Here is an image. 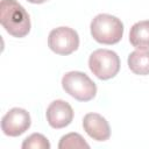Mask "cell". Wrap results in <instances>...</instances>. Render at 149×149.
Listing matches in <instances>:
<instances>
[{"label":"cell","instance_id":"1","mask_svg":"<svg viewBox=\"0 0 149 149\" xmlns=\"http://www.w3.org/2000/svg\"><path fill=\"white\" fill-rule=\"evenodd\" d=\"M0 22L5 30L17 38L30 31V19L27 10L16 0H1Z\"/></svg>","mask_w":149,"mask_h":149},{"label":"cell","instance_id":"2","mask_svg":"<svg viewBox=\"0 0 149 149\" xmlns=\"http://www.w3.org/2000/svg\"><path fill=\"white\" fill-rule=\"evenodd\" d=\"M91 35L101 44H115L123 35V23L111 14H99L91 22Z\"/></svg>","mask_w":149,"mask_h":149},{"label":"cell","instance_id":"3","mask_svg":"<svg viewBox=\"0 0 149 149\" xmlns=\"http://www.w3.org/2000/svg\"><path fill=\"white\" fill-rule=\"evenodd\" d=\"M63 90L78 101H90L97 94V85L80 71H70L62 78Z\"/></svg>","mask_w":149,"mask_h":149},{"label":"cell","instance_id":"4","mask_svg":"<svg viewBox=\"0 0 149 149\" xmlns=\"http://www.w3.org/2000/svg\"><path fill=\"white\" fill-rule=\"evenodd\" d=\"M88 68L97 78L107 80L118 74L120 70V58L118 54L112 50L98 49L90 55Z\"/></svg>","mask_w":149,"mask_h":149},{"label":"cell","instance_id":"5","mask_svg":"<svg viewBox=\"0 0 149 149\" xmlns=\"http://www.w3.org/2000/svg\"><path fill=\"white\" fill-rule=\"evenodd\" d=\"M48 45L57 55H70L79 47L78 33L70 27L55 28L48 36Z\"/></svg>","mask_w":149,"mask_h":149},{"label":"cell","instance_id":"6","mask_svg":"<svg viewBox=\"0 0 149 149\" xmlns=\"http://www.w3.org/2000/svg\"><path fill=\"white\" fill-rule=\"evenodd\" d=\"M31 125L29 113L19 107L9 109L1 120V129L5 135L16 137L29 129Z\"/></svg>","mask_w":149,"mask_h":149},{"label":"cell","instance_id":"7","mask_svg":"<svg viewBox=\"0 0 149 149\" xmlns=\"http://www.w3.org/2000/svg\"><path fill=\"white\" fill-rule=\"evenodd\" d=\"M48 123L55 128L61 129L69 126L73 120V109L69 102L64 100H55L52 101L45 112Z\"/></svg>","mask_w":149,"mask_h":149},{"label":"cell","instance_id":"8","mask_svg":"<svg viewBox=\"0 0 149 149\" xmlns=\"http://www.w3.org/2000/svg\"><path fill=\"white\" fill-rule=\"evenodd\" d=\"M84 130L95 141H106L111 136V128L107 120L98 113H87L83 119Z\"/></svg>","mask_w":149,"mask_h":149},{"label":"cell","instance_id":"9","mask_svg":"<svg viewBox=\"0 0 149 149\" xmlns=\"http://www.w3.org/2000/svg\"><path fill=\"white\" fill-rule=\"evenodd\" d=\"M129 42L136 49H149V20L133 24L129 31Z\"/></svg>","mask_w":149,"mask_h":149},{"label":"cell","instance_id":"10","mask_svg":"<svg viewBox=\"0 0 149 149\" xmlns=\"http://www.w3.org/2000/svg\"><path fill=\"white\" fill-rule=\"evenodd\" d=\"M128 66L135 74H149V49H137L130 52L128 56Z\"/></svg>","mask_w":149,"mask_h":149},{"label":"cell","instance_id":"11","mask_svg":"<svg viewBox=\"0 0 149 149\" xmlns=\"http://www.w3.org/2000/svg\"><path fill=\"white\" fill-rule=\"evenodd\" d=\"M59 149H88L90 146L83 139V136L78 133H69L61 137L58 143Z\"/></svg>","mask_w":149,"mask_h":149},{"label":"cell","instance_id":"12","mask_svg":"<svg viewBox=\"0 0 149 149\" xmlns=\"http://www.w3.org/2000/svg\"><path fill=\"white\" fill-rule=\"evenodd\" d=\"M21 147L23 149H50V143L44 135L34 133L24 139Z\"/></svg>","mask_w":149,"mask_h":149},{"label":"cell","instance_id":"13","mask_svg":"<svg viewBox=\"0 0 149 149\" xmlns=\"http://www.w3.org/2000/svg\"><path fill=\"white\" fill-rule=\"evenodd\" d=\"M27 1H29L30 3H43V2H45L48 0H27Z\"/></svg>","mask_w":149,"mask_h":149}]
</instances>
